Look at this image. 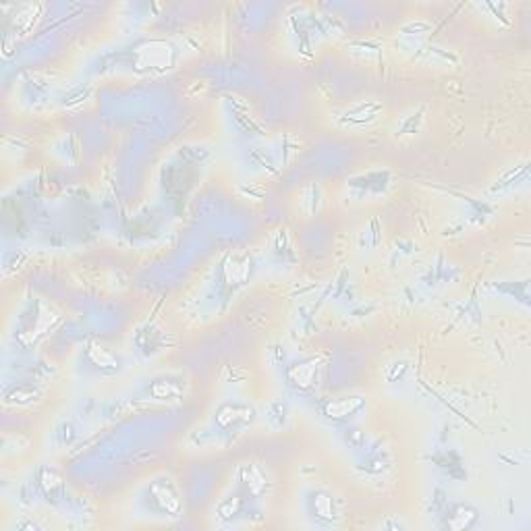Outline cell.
Returning <instances> with one entry per match:
<instances>
[{
	"mask_svg": "<svg viewBox=\"0 0 531 531\" xmlns=\"http://www.w3.org/2000/svg\"><path fill=\"white\" fill-rule=\"evenodd\" d=\"M363 405L365 401L361 397H339L324 405V415H328L330 420H345L363 409Z\"/></svg>",
	"mask_w": 531,
	"mask_h": 531,
	"instance_id": "1",
	"label": "cell"
},
{
	"mask_svg": "<svg viewBox=\"0 0 531 531\" xmlns=\"http://www.w3.org/2000/svg\"><path fill=\"white\" fill-rule=\"evenodd\" d=\"M152 502H154L160 511H164V513H177L178 507H180L175 488H173L169 482H164V479H162V482H156V484L152 486Z\"/></svg>",
	"mask_w": 531,
	"mask_h": 531,
	"instance_id": "2",
	"label": "cell"
},
{
	"mask_svg": "<svg viewBox=\"0 0 531 531\" xmlns=\"http://www.w3.org/2000/svg\"><path fill=\"white\" fill-rule=\"evenodd\" d=\"M40 488L44 490V494L48 496V500H61L65 494V484L61 479V475L54 469H42L40 471Z\"/></svg>",
	"mask_w": 531,
	"mask_h": 531,
	"instance_id": "3",
	"label": "cell"
},
{
	"mask_svg": "<svg viewBox=\"0 0 531 531\" xmlns=\"http://www.w3.org/2000/svg\"><path fill=\"white\" fill-rule=\"evenodd\" d=\"M291 371H297V376L291 374V380H293L297 386L305 388V386H311V384L316 382V378H318V363H316V361L297 363V367H293Z\"/></svg>",
	"mask_w": 531,
	"mask_h": 531,
	"instance_id": "4",
	"label": "cell"
},
{
	"mask_svg": "<svg viewBox=\"0 0 531 531\" xmlns=\"http://www.w3.org/2000/svg\"><path fill=\"white\" fill-rule=\"evenodd\" d=\"M314 502H316V513H318V517H326V519H332V517H334L332 498H328V496H324V494H318V498H316Z\"/></svg>",
	"mask_w": 531,
	"mask_h": 531,
	"instance_id": "5",
	"label": "cell"
}]
</instances>
